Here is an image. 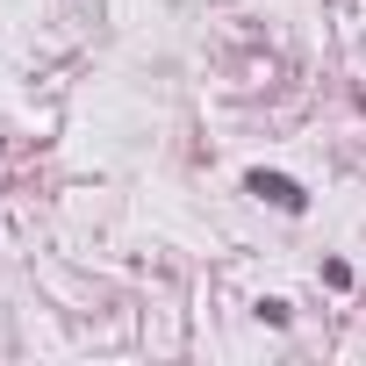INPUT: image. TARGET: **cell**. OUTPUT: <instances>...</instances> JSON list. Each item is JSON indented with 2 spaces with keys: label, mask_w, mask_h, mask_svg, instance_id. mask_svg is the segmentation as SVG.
Listing matches in <instances>:
<instances>
[{
  "label": "cell",
  "mask_w": 366,
  "mask_h": 366,
  "mask_svg": "<svg viewBox=\"0 0 366 366\" xmlns=\"http://www.w3.org/2000/svg\"><path fill=\"white\" fill-rule=\"evenodd\" d=\"M252 194H266V202H280V209H302V187L280 179V172H252Z\"/></svg>",
  "instance_id": "cell-1"
}]
</instances>
